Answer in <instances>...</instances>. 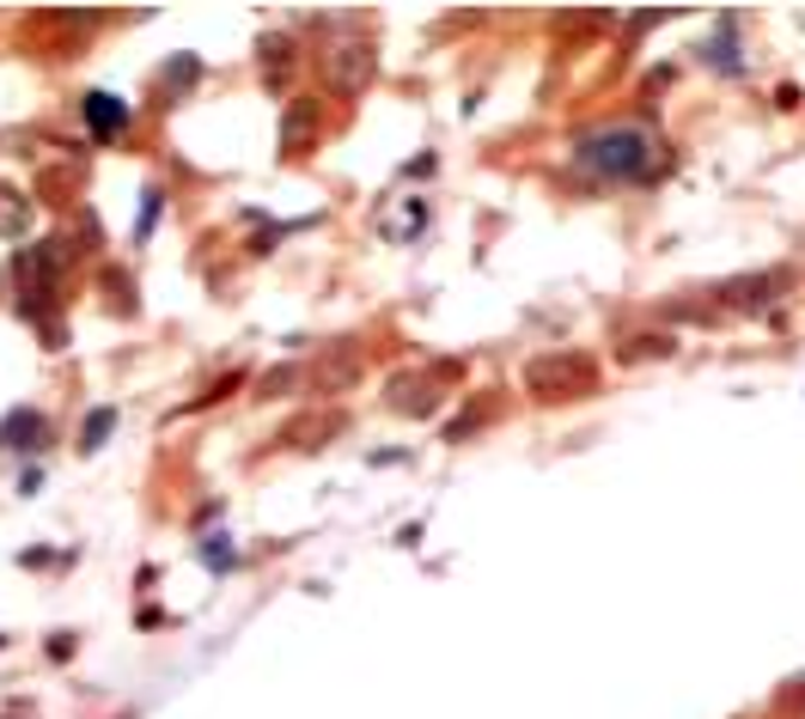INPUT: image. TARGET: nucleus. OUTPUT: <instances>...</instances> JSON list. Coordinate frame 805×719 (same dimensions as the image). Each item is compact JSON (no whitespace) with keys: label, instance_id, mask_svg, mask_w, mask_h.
<instances>
[{"label":"nucleus","instance_id":"nucleus-1","mask_svg":"<svg viewBox=\"0 0 805 719\" xmlns=\"http://www.w3.org/2000/svg\"><path fill=\"white\" fill-rule=\"evenodd\" d=\"M574 165L592 177H610V183H659L671 172V153L653 128L641 123H617V128H592L580 135L574 147Z\"/></svg>","mask_w":805,"mask_h":719},{"label":"nucleus","instance_id":"nucleus-2","mask_svg":"<svg viewBox=\"0 0 805 719\" xmlns=\"http://www.w3.org/2000/svg\"><path fill=\"white\" fill-rule=\"evenodd\" d=\"M525 390L543 402H562V397H592L599 390V366L586 354H543L525 366Z\"/></svg>","mask_w":805,"mask_h":719},{"label":"nucleus","instance_id":"nucleus-3","mask_svg":"<svg viewBox=\"0 0 805 719\" xmlns=\"http://www.w3.org/2000/svg\"><path fill=\"white\" fill-rule=\"evenodd\" d=\"M372 68H379V56H372L367 37H342V43L323 49V80L330 91H342V98H355V91H367Z\"/></svg>","mask_w":805,"mask_h":719},{"label":"nucleus","instance_id":"nucleus-4","mask_svg":"<svg viewBox=\"0 0 805 719\" xmlns=\"http://www.w3.org/2000/svg\"><path fill=\"white\" fill-rule=\"evenodd\" d=\"M452 366H439V372H397L391 378V409L397 415H434L439 409V378H446Z\"/></svg>","mask_w":805,"mask_h":719},{"label":"nucleus","instance_id":"nucleus-5","mask_svg":"<svg viewBox=\"0 0 805 719\" xmlns=\"http://www.w3.org/2000/svg\"><path fill=\"white\" fill-rule=\"evenodd\" d=\"M775 286H787V274H738V281L720 286V299L733 311H757V305H769V299H775Z\"/></svg>","mask_w":805,"mask_h":719},{"label":"nucleus","instance_id":"nucleus-6","mask_svg":"<svg viewBox=\"0 0 805 719\" xmlns=\"http://www.w3.org/2000/svg\"><path fill=\"white\" fill-rule=\"evenodd\" d=\"M43 434H49V421L37 409H12L7 421H0V439H7L12 451H37V446H43Z\"/></svg>","mask_w":805,"mask_h":719},{"label":"nucleus","instance_id":"nucleus-7","mask_svg":"<svg viewBox=\"0 0 805 719\" xmlns=\"http://www.w3.org/2000/svg\"><path fill=\"white\" fill-rule=\"evenodd\" d=\"M86 123H93V135L110 140V135H123V128H128V110L110 98V91H93V98H86Z\"/></svg>","mask_w":805,"mask_h":719},{"label":"nucleus","instance_id":"nucleus-8","mask_svg":"<svg viewBox=\"0 0 805 719\" xmlns=\"http://www.w3.org/2000/svg\"><path fill=\"white\" fill-rule=\"evenodd\" d=\"M355 378V354H330L318 366V390H330V385H348Z\"/></svg>","mask_w":805,"mask_h":719},{"label":"nucleus","instance_id":"nucleus-9","mask_svg":"<svg viewBox=\"0 0 805 719\" xmlns=\"http://www.w3.org/2000/svg\"><path fill=\"white\" fill-rule=\"evenodd\" d=\"M288 37H269V43H263V74H269V80H281V74H288Z\"/></svg>","mask_w":805,"mask_h":719},{"label":"nucleus","instance_id":"nucleus-10","mask_svg":"<svg viewBox=\"0 0 805 719\" xmlns=\"http://www.w3.org/2000/svg\"><path fill=\"white\" fill-rule=\"evenodd\" d=\"M311 135V104H300V110L288 116V128H281V140H288V153H300V140Z\"/></svg>","mask_w":805,"mask_h":719},{"label":"nucleus","instance_id":"nucleus-11","mask_svg":"<svg viewBox=\"0 0 805 719\" xmlns=\"http://www.w3.org/2000/svg\"><path fill=\"white\" fill-rule=\"evenodd\" d=\"M647 354H671V336H634V348H622V360H647Z\"/></svg>","mask_w":805,"mask_h":719},{"label":"nucleus","instance_id":"nucleus-12","mask_svg":"<svg viewBox=\"0 0 805 719\" xmlns=\"http://www.w3.org/2000/svg\"><path fill=\"white\" fill-rule=\"evenodd\" d=\"M702 56H714V61H720L726 74H738V56H733V19H726V31L714 37V49H702Z\"/></svg>","mask_w":805,"mask_h":719},{"label":"nucleus","instance_id":"nucleus-13","mask_svg":"<svg viewBox=\"0 0 805 719\" xmlns=\"http://www.w3.org/2000/svg\"><path fill=\"white\" fill-rule=\"evenodd\" d=\"M25 220H31L25 202H0V232H25Z\"/></svg>","mask_w":805,"mask_h":719},{"label":"nucleus","instance_id":"nucleus-14","mask_svg":"<svg viewBox=\"0 0 805 719\" xmlns=\"http://www.w3.org/2000/svg\"><path fill=\"white\" fill-rule=\"evenodd\" d=\"M110 427H116V415H110V409H104V415H93V421H86V439H80V446H98V439L110 434Z\"/></svg>","mask_w":805,"mask_h":719}]
</instances>
